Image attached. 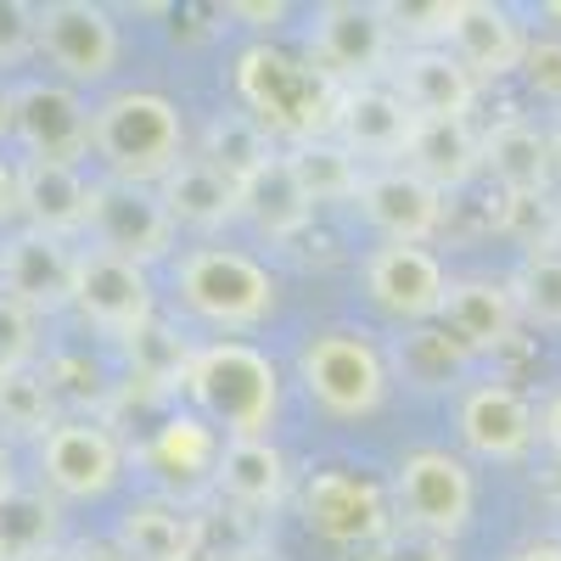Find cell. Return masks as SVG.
Here are the masks:
<instances>
[{
  "instance_id": "obj_17",
  "label": "cell",
  "mask_w": 561,
  "mask_h": 561,
  "mask_svg": "<svg viewBox=\"0 0 561 561\" xmlns=\"http://www.w3.org/2000/svg\"><path fill=\"white\" fill-rule=\"evenodd\" d=\"M348 208L377 230L382 242H404V248H427L444 230V192H433V185L421 174H410L404 163L365 169Z\"/></svg>"
},
{
  "instance_id": "obj_25",
  "label": "cell",
  "mask_w": 561,
  "mask_h": 561,
  "mask_svg": "<svg viewBox=\"0 0 561 561\" xmlns=\"http://www.w3.org/2000/svg\"><path fill=\"white\" fill-rule=\"evenodd\" d=\"M404 169L421 174L433 192H460L483 174V129L472 118H415Z\"/></svg>"
},
{
  "instance_id": "obj_46",
  "label": "cell",
  "mask_w": 561,
  "mask_h": 561,
  "mask_svg": "<svg viewBox=\"0 0 561 561\" xmlns=\"http://www.w3.org/2000/svg\"><path fill=\"white\" fill-rule=\"evenodd\" d=\"M545 147H550V169H556V185H561V113L545 118Z\"/></svg>"
},
{
  "instance_id": "obj_26",
  "label": "cell",
  "mask_w": 561,
  "mask_h": 561,
  "mask_svg": "<svg viewBox=\"0 0 561 561\" xmlns=\"http://www.w3.org/2000/svg\"><path fill=\"white\" fill-rule=\"evenodd\" d=\"M158 197H163L174 230H197V237H214V230H225V225L242 219V185L225 180V174H219L214 163H203L197 152H185V158L163 174Z\"/></svg>"
},
{
  "instance_id": "obj_35",
  "label": "cell",
  "mask_w": 561,
  "mask_h": 561,
  "mask_svg": "<svg viewBox=\"0 0 561 561\" xmlns=\"http://www.w3.org/2000/svg\"><path fill=\"white\" fill-rule=\"evenodd\" d=\"M129 354V382H147V388H180L185 382V359H192V343L180 332H169L163 320H147L140 332L124 343Z\"/></svg>"
},
{
  "instance_id": "obj_7",
  "label": "cell",
  "mask_w": 561,
  "mask_h": 561,
  "mask_svg": "<svg viewBox=\"0 0 561 561\" xmlns=\"http://www.w3.org/2000/svg\"><path fill=\"white\" fill-rule=\"evenodd\" d=\"M388 505H393V523H404V534L455 545L478 517V478L449 449H410L393 466Z\"/></svg>"
},
{
  "instance_id": "obj_15",
  "label": "cell",
  "mask_w": 561,
  "mask_h": 561,
  "mask_svg": "<svg viewBox=\"0 0 561 561\" xmlns=\"http://www.w3.org/2000/svg\"><path fill=\"white\" fill-rule=\"evenodd\" d=\"M359 280H365V298L377 304L388 320H399V325L438 320L444 314V298H449V270H444V259L433 248L382 242V248L365 253Z\"/></svg>"
},
{
  "instance_id": "obj_29",
  "label": "cell",
  "mask_w": 561,
  "mask_h": 561,
  "mask_svg": "<svg viewBox=\"0 0 561 561\" xmlns=\"http://www.w3.org/2000/svg\"><path fill=\"white\" fill-rule=\"evenodd\" d=\"M197 158L214 163L225 180L248 185L259 169H270V163L280 158V147H275V140H270L242 107H225V113L208 118V129H203V140H197Z\"/></svg>"
},
{
  "instance_id": "obj_42",
  "label": "cell",
  "mask_w": 561,
  "mask_h": 561,
  "mask_svg": "<svg viewBox=\"0 0 561 561\" xmlns=\"http://www.w3.org/2000/svg\"><path fill=\"white\" fill-rule=\"evenodd\" d=\"M18 219V158L0 152V230Z\"/></svg>"
},
{
  "instance_id": "obj_36",
  "label": "cell",
  "mask_w": 561,
  "mask_h": 561,
  "mask_svg": "<svg viewBox=\"0 0 561 561\" xmlns=\"http://www.w3.org/2000/svg\"><path fill=\"white\" fill-rule=\"evenodd\" d=\"M39 359V314H28L12 293H0V377L34 370Z\"/></svg>"
},
{
  "instance_id": "obj_44",
  "label": "cell",
  "mask_w": 561,
  "mask_h": 561,
  "mask_svg": "<svg viewBox=\"0 0 561 561\" xmlns=\"http://www.w3.org/2000/svg\"><path fill=\"white\" fill-rule=\"evenodd\" d=\"M505 561H561V539H528V545H517Z\"/></svg>"
},
{
  "instance_id": "obj_9",
  "label": "cell",
  "mask_w": 561,
  "mask_h": 561,
  "mask_svg": "<svg viewBox=\"0 0 561 561\" xmlns=\"http://www.w3.org/2000/svg\"><path fill=\"white\" fill-rule=\"evenodd\" d=\"M129 449L102 415H62L39 438V489L68 505H96L124 483Z\"/></svg>"
},
{
  "instance_id": "obj_48",
  "label": "cell",
  "mask_w": 561,
  "mask_h": 561,
  "mask_svg": "<svg viewBox=\"0 0 561 561\" xmlns=\"http://www.w3.org/2000/svg\"><path fill=\"white\" fill-rule=\"evenodd\" d=\"M550 248H561V208H556V225H550Z\"/></svg>"
},
{
  "instance_id": "obj_40",
  "label": "cell",
  "mask_w": 561,
  "mask_h": 561,
  "mask_svg": "<svg viewBox=\"0 0 561 561\" xmlns=\"http://www.w3.org/2000/svg\"><path fill=\"white\" fill-rule=\"evenodd\" d=\"M399 561H455V545H444V539H421V534H404V539H399Z\"/></svg>"
},
{
  "instance_id": "obj_24",
  "label": "cell",
  "mask_w": 561,
  "mask_h": 561,
  "mask_svg": "<svg viewBox=\"0 0 561 561\" xmlns=\"http://www.w3.org/2000/svg\"><path fill=\"white\" fill-rule=\"evenodd\" d=\"M449 337L466 348V354H500L517 343V304H511L505 280L494 275H449V298H444V314Z\"/></svg>"
},
{
  "instance_id": "obj_8",
  "label": "cell",
  "mask_w": 561,
  "mask_h": 561,
  "mask_svg": "<svg viewBox=\"0 0 561 561\" xmlns=\"http://www.w3.org/2000/svg\"><path fill=\"white\" fill-rule=\"evenodd\" d=\"M34 57L73 90L107 84L124 57L118 18L96 0H45L34 7Z\"/></svg>"
},
{
  "instance_id": "obj_30",
  "label": "cell",
  "mask_w": 561,
  "mask_h": 561,
  "mask_svg": "<svg viewBox=\"0 0 561 561\" xmlns=\"http://www.w3.org/2000/svg\"><path fill=\"white\" fill-rule=\"evenodd\" d=\"M287 169L298 174L304 197L320 208V203H354L359 180H365V163H354L332 135H314V140H298V147H280Z\"/></svg>"
},
{
  "instance_id": "obj_33",
  "label": "cell",
  "mask_w": 561,
  "mask_h": 561,
  "mask_svg": "<svg viewBox=\"0 0 561 561\" xmlns=\"http://www.w3.org/2000/svg\"><path fill=\"white\" fill-rule=\"evenodd\" d=\"M219 444H225V438L208 427L203 415L180 410V415H169L163 427H158V438H152V460L163 466L169 478H214Z\"/></svg>"
},
{
  "instance_id": "obj_12",
  "label": "cell",
  "mask_w": 561,
  "mask_h": 561,
  "mask_svg": "<svg viewBox=\"0 0 561 561\" xmlns=\"http://www.w3.org/2000/svg\"><path fill=\"white\" fill-rule=\"evenodd\" d=\"M73 320L90 337L107 343H129L147 320H158V287L152 270H140L129 259L79 248V270H73Z\"/></svg>"
},
{
  "instance_id": "obj_23",
  "label": "cell",
  "mask_w": 561,
  "mask_h": 561,
  "mask_svg": "<svg viewBox=\"0 0 561 561\" xmlns=\"http://www.w3.org/2000/svg\"><path fill=\"white\" fill-rule=\"evenodd\" d=\"M90 174L79 163H23L18 158V225L39 237H84Z\"/></svg>"
},
{
  "instance_id": "obj_3",
  "label": "cell",
  "mask_w": 561,
  "mask_h": 561,
  "mask_svg": "<svg viewBox=\"0 0 561 561\" xmlns=\"http://www.w3.org/2000/svg\"><path fill=\"white\" fill-rule=\"evenodd\" d=\"M90 158L107 180L163 185V174L185 158V113L163 90H107L90 102Z\"/></svg>"
},
{
  "instance_id": "obj_47",
  "label": "cell",
  "mask_w": 561,
  "mask_h": 561,
  "mask_svg": "<svg viewBox=\"0 0 561 561\" xmlns=\"http://www.w3.org/2000/svg\"><path fill=\"white\" fill-rule=\"evenodd\" d=\"M0 140H12V84L0 79Z\"/></svg>"
},
{
  "instance_id": "obj_6",
  "label": "cell",
  "mask_w": 561,
  "mask_h": 561,
  "mask_svg": "<svg viewBox=\"0 0 561 561\" xmlns=\"http://www.w3.org/2000/svg\"><path fill=\"white\" fill-rule=\"evenodd\" d=\"M393 57H399V34H393L388 7H365V0H325V7L309 12L304 62L320 79H332L337 90L388 79Z\"/></svg>"
},
{
  "instance_id": "obj_37",
  "label": "cell",
  "mask_w": 561,
  "mask_h": 561,
  "mask_svg": "<svg viewBox=\"0 0 561 561\" xmlns=\"http://www.w3.org/2000/svg\"><path fill=\"white\" fill-rule=\"evenodd\" d=\"M517 79L528 84L534 102L561 113V34H528V51H523Z\"/></svg>"
},
{
  "instance_id": "obj_18",
  "label": "cell",
  "mask_w": 561,
  "mask_h": 561,
  "mask_svg": "<svg viewBox=\"0 0 561 561\" xmlns=\"http://www.w3.org/2000/svg\"><path fill=\"white\" fill-rule=\"evenodd\" d=\"M73 270H79V248L39 237V230H7L0 237V293H12L28 314L51 320L73 304Z\"/></svg>"
},
{
  "instance_id": "obj_27",
  "label": "cell",
  "mask_w": 561,
  "mask_h": 561,
  "mask_svg": "<svg viewBox=\"0 0 561 561\" xmlns=\"http://www.w3.org/2000/svg\"><path fill=\"white\" fill-rule=\"evenodd\" d=\"M113 545L129 561H192L203 556V517L174 500H135L124 505Z\"/></svg>"
},
{
  "instance_id": "obj_2",
  "label": "cell",
  "mask_w": 561,
  "mask_h": 561,
  "mask_svg": "<svg viewBox=\"0 0 561 561\" xmlns=\"http://www.w3.org/2000/svg\"><path fill=\"white\" fill-rule=\"evenodd\" d=\"M230 90H237V107L275 140V147H298V140L332 135V113H337V96H343V90L332 79H320L298 51H280L270 39H253L237 51Z\"/></svg>"
},
{
  "instance_id": "obj_19",
  "label": "cell",
  "mask_w": 561,
  "mask_h": 561,
  "mask_svg": "<svg viewBox=\"0 0 561 561\" xmlns=\"http://www.w3.org/2000/svg\"><path fill=\"white\" fill-rule=\"evenodd\" d=\"M410 129H415V113L393 96L388 79L343 90L337 113H332V140H337L354 163H365V169H393V163H404Z\"/></svg>"
},
{
  "instance_id": "obj_32",
  "label": "cell",
  "mask_w": 561,
  "mask_h": 561,
  "mask_svg": "<svg viewBox=\"0 0 561 561\" xmlns=\"http://www.w3.org/2000/svg\"><path fill=\"white\" fill-rule=\"evenodd\" d=\"M45 550H57V500L23 483L12 500H0V561H23Z\"/></svg>"
},
{
  "instance_id": "obj_13",
  "label": "cell",
  "mask_w": 561,
  "mask_h": 561,
  "mask_svg": "<svg viewBox=\"0 0 561 561\" xmlns=\"http://www.w3.org/2000/svg\"><path fill=\"white\" fill-rule=\"evenodd\" d=\"M12 147L23 163H79L90 158V96L62 79L12 84Z\"/></svg>"
},
{
  "instance_id": "obj_34",
  "label": "cell",
  "mask_w": 561,
  "mask_h": 561,
  "mask_svg": "<svg viewBox=\"0 0 561 561\" xmlns=\"http://www.w3.org/2000/svg\"><path fill=\"white\" fill-rule=\"evenodd\" d=\"M62 421V404L45 382V370H12L0 377V438H45Z\"/></svg>"
},
{
  "instance_id": "obj_38",
  "label": "cell",
  "mask_w": 561,
  "mask_h": 561,
  "mask_svg": "<svg viewBox=\"0 0 561 561\" xmlns=\"http://www.w3.org/2000/svg\"><path fill=\"white\" fill-rule=\"evenodd\" d=\"M34 57V7L0 0V68H23Z\"/></svg>"
},
{
  "instance_id": "obj_49",
  "label": "cell",
  "mask_w": 561,
  "mask_h": 561,
  "mask_svg": "<svg viewBox=\"0 0 561 561\" xmlns=\"http://www.w3.org/2000/svg\"><path fill=\"white\" fill-rule=\"evenodd\" d=\"M545 18H561V0H550V7H545Z\"/></svg>"
},
{
  "instance_id": "obj_45",
  "label": "cell",
  "mask_w": 561,
  "mask_h": 561,
  "mask_svg": "<svg viewBox=\"0 0 561 561\" xmlns=\"http://www.w3.org/2000/svg\"><path fill=\"white\" fill-rule=\"evenodd\" d=\"M230 18H248L253 28H264V23H280V18H287V7H230Z\"/></svg>"
},
{
  "instance_id": "obj_16",
  "label": "cell",
  "mask_w": 561,
  "mask_h": 561,
  "mask_svg": "<svg viewBox=\"0 0 561 561\" xmlns=\"http://www.w3.org/2000/svg\"><path fill=\"white\" fill-rule=\"evenodd\" d=\"M444 51L472 73L478 84H500L523 68L528 51V28L511 7H494V0H449L444 18Z\"/></svg>"
},
{
  "instance_id": "obj_50",
  "label": "cell",
  "mask_w": 561,
  "mask_h": 561,
  "mask_svg": "<svg viewBox=\"0 0 561 561\" xmlns=\"http://www.w3.org/2000/svg\"><path fill=\"white\" fill-rule=\"evenodd\" d=\"M23 561H57V550H45V556H23Z\"/></svg>"
},
{
  "instance_id": "obj_51",
  "label": "cell",
  "mask_w": 561,
  "mask_h": 561,
  "mask_svg": "<svg viewBox=\"0 0 561 561\" xmlns=\"http://www.w3.org/2000/svg\"><path fill=\"white\" fill-rule=\"evenodd\" d=\"M192 561H208V556H192Z\"/></svg>"
},
{
  "instance_id": "obj_31",
  "label": "cell",
  "mask_w": 561,
  "mask_h": 561,
  "mask_svg": "<svg viewBox=\"0 0 561 561\" xmlns=\"http://www.w3.org/2000/svg\"><path fill=\"white\" fill-rule=\"evenodd\" d=\"M505 293L523 325L561 332V248H528L505 275Z\"/></svg>"
},
{
  "instance_id": "obj_22",
  "label": "cell",
  "mask_w": 561,
  "mask_h": 561,
  "mask_svg": "<svg viewBox=\"0 0 561 561\" xmlns=\"http://www.w3.org/2000/svg\"><path fill=\"white\" fill-rule=\"evenodd\" d=\"M483 174L500 185L505 203H545L556 192V169L545 147V124L505 113L483 129Z\"/></svg>"
},
{
  "instance_id": "obj_14",
  "label": "cell",
  "mask_w": 561,
  "mask_h": 561,
  "mask_svg": "<svg viewBox=\"0 0 561 561\" xmlns=\"http://www.w3.org/2000/svg\"><path fill=\"white\" fill-rule=\"evenodd\" d=\"M460 449L489 466H523L539 449V404L511 382H472L455 399Z\"/></svg>"
},
{
  "instance_id": "obj_11",
  "label": "cell",
  "mask_w": 561,
  "mask_h": 561,
  "mask_svg": "<svg viewBox=\"0 0 561 561\" xmlns=\"http://www.w3.org/2000/svg\"><path fill=\"white\" fill-rule=\"evenodd\" d=\"M298 517L314 539L343 545V550H365L382 545L393 534V505L388 489L365 472H348V466H325V472H309L298 489Z\"/></svg>"
},
{
  "instance_id": "obj_39",
  "label": "cell",
  "mask_w": 561,
  "mask_h": 561,
  "mask_svg": "<svg viewBox=\"0 0 561 561\" xmlns=\"http://www.w3.org/2000/svg\"><path fill=\"white\" fill-rule=\"evenodd\" d=\"M57 561H129V556L113 539H90L84 534V539H62L57 545Z\"/></svg>"
},
{
  "instance_id": "obj_41",
  "label": "cell",
  "mask_w": 561,
  "mask_h": 561,
  "mask_svg": "<svg viewBox=\"0 0 561 561\" xmlns=\"http://www.w3.org/2000/svg\"><path fill=\"white\" fill-rule=\"evenodd\" d=\"M539 444L561 460V388L545 393V404H539Z\"/></svg>"
},
{
  "instance_id": "obj_10",
  "label": "cell",
  "mask_w": 561,
  "mask_h": 561,
  "mask_svg": "<svg viewBox=\"0 0 561 561\" xmlns=\"http://www.w3.org/2000/svg\"><path fill=\"white\" fill-rule=\"evenodd\" d=\"M84 237L96 253L129 259L140 270H152L158 259L174 253L180 230L158 197V185H129V180H90V214H84Z\"/></svg>"
},
{
  "instance_id": "obj_1",
  "label": "cell",
  "mask_w": 561,
  "mask_h": 561,
  "mask_svg": "<svg viewBox=\"0 0 561 561\" xmlns=\"http://www.w3.org/2000/svg\"><path fill=\"white\" fill-rule=\"evenodd\" d=\"M180 393L219 438H270L280 415V365L242 337L192 343Z\"/></svg>"
},
{
  "instance_id": "obj_4",
  "label": "cell",
  "mask_w": 561,
  "mask_h": 561,
  "mask_svg": "<svg viewBox=\"0 0 561 561\" xmlns=\"http://www.w3.org/2000/svg\"><path fill=\"white\" fill-rule=\"evenodd\" d=\"M174 298L180 309L214 325V332H259L280 309V280L242 248H192L174 259Z\"/></svg>"
},
{
  "instance_id": "obj_20",
  "label": "cell",
  "mask_w": 561,
  "mask_h": 561,
  "mask_svg": "<svg viewBox=\"0 0 561 561\" xmlns=\"http://www.w3.org/2000/svg\"><path fill=\"white\" fill-rule=\"evenodd\" d=\"M208 483L242 517H275L293 500V460L275 438H225Z\"/></svg>"
},
{
  "instance_id": "obj_43",
  "label": "cell",
  "mask_w": 561,
  "mask_h": 561,
  "mask_svg": "<svg viewBox=\"0 0 561 561\" xmlns=\"http://www.w3.org/2000/svg\"><path fill=\"white\" fill-rule=\"evenodd\" d=\"M23 489V472H18V449L0 438V500H12Z\"/></svg>"
},
{
  "instance_id": "obj_28",
  "label": "cell",
  "mask_w": 561,
  "mask_h": 561,
  "mask_svg": "<svg viewBox=\"0 0 561 561\" xmlns=\"http://www.w3.org/2000/svg\"><path fill=\"white\" fill-rule=\"evenodd\" d=\"M242 219L259 230L264 242H293V237H304V230H309L314 203L304 197V185L287 169V158H275L270 169H259L242 185Z\"/></svg>"
},
{
  "instance_id": "obj_5",
  "label": "cell",
  "mask_w": 561,
  "mask_h": 561,
  "mask_svg": "<svg viewBox=\"0 0 561 561\" xmlns=\"http://www.w3.org/2000/svg\"><path fill=\"white\" fill-rule=\"evenodd\" d=\"M298 388L325 421H365L388 404V359L359 325H325L298 348Z\"/></svg>"
},
{
  "instance_id": "obj_21",
  "label": "cell",
  "mask_w": 561,
  "mask_h": 561,
  "mask_svg": "<svg viewBox=\"0 0 561 561\" xmlns=\"http://www.w3.org/2000/svg\"><path fill=\"white\" fill-rule=\"evenodd\" d=\"M388 84L415 118H472V107L483 96V84L444 45H404L388 68Z\"/></svg>"
}]
</instances>
